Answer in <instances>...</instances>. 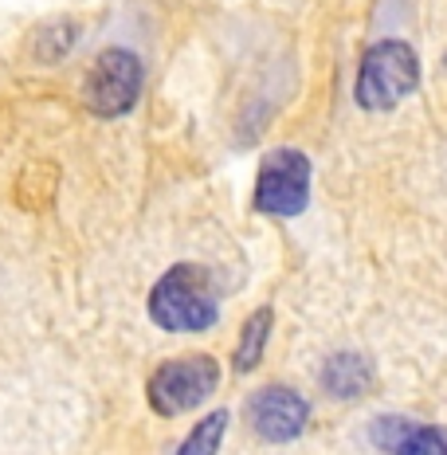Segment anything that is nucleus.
<instances>
[{"label": "nucleus", "instance_id": "1", "mask_svg": "<svg viewBox=\"0 0 447 455\" xmlns=\"http://www.w3.org/2000/svg\"><path fill=\"white\" fill-rule=\"evenodd\" d=\"M149 318L169 334H201L220 318V295L208 267L177 263L149 291Z\"/></svg>", "mask_w": 447, "mask_h": 455}, {"label": "nucleus", "instance_id": "2", "mask_svg": "<svg viewBox=\"0 0 447 455\" xmlns=\"http://www.w3.org/2000/svg\"><path fill=\"white\" fill-rule=\"evenodd\" d=\"M412 91H420V55L404 40H377L361 55L354 99L361 110H393Z\"/></svg>", "mask_w": 447, "mask_h": 455}, {"label": "nucleus", "instance_id": "3", "mask_svg": "<svg viewBox=\"0 0 447 455\" xmlns=\"http://www.w3.org/2000/svg\"><path fill=\"white\" fill-rule=\"evenodd\" d=\"M310 181H314V169L302 149L279 146L271 154H263L259 173H255V193H251L255 212L275 216V220L302 216L310 204Z\"/></svg>", "mask_w": 447, "mask_h": 455}, {"label": "nucleus", "instance_id": "4", "mask_svg": "<svg viewBox=\"0 0 447 455\" xmlns=\"http://www.w3.org/2000/svg\"><path fill=\"white\" fill-rule=\"evenodd\" d=\"M220 388V365L212 354H185L169 357L154 369L149 377V409L165 420H173L180 412H193L196 404H204L208 396Z\"/></svg>", "mask_w": 447, "mask_h": 455}, {"label": "nucleus", "instance_id": "5", "mask_svg": "<svg viewBox=\"0 0 447 455\" xmlns=\"http://www.w3.org/2000/svg\"><path fill=\"white\" fill-rule=\"evenodd\" d=\"M141 83H146V68L138 55L130 47H107L87 75L83 102L99 118H118V114L134 110V102L141 99Z\"/></svg>", "mask_w": 447, "mask_h": 455}, {"label": "nucleus", "instance_id": "6", "mask_svg": "<svg viewBox=\"0 0 447 455\" xmlns=\"http://www.w3.org/2000/svg\"><path fill=\"white\" fill-rule=\"evenodd\" d=\"M247 424L259 440L267 443H291L307 432L310 424V401L291 385H263L247 396L243 404Z\"/></svg>", "mask_w": 447, "mask_h": 455}, {"label": "nucleus", "instance_id": "7", "mask_svg": "<svg viewBox=\"0 0 447 455\" xmlns=\"http://www.w3.org/2000/svg\"><path fill=\"white\" fill-rule=\"evenodd\" d=\"M318 385L326 388L334 401H357V396H365L369 388L377 385V369L365 354H357V349H338V354H330L326 362H322Z\"/></svg>", "mask_w": 447, "mask_h": 455}, {"label": "nucleus", "instance_id": "8", "mask_svg": "<svg viewBox=\"0 0 447 455\" xmlns=\"http://www.w3.org/2000/svg\"><path fill=\"white\" fill-rule=\"evenodd\" d=\"M271 326H275L271 307H259L247 315L243 330H240V346H235V357H232L235 373H255V369H259L263 349H267V341H271Z\"/></svg>", "mask_w": 447, "mask_h": 455}, {"label": "nucleus", "instance_id": "9", "mask_svg": "<svg viewBox=\"0 0 447 455\" xmlns=\"http://www.w3.org/2000/svg\"><path fill=\"white\" fill-rule=\"evenodd\" d=\"M75 40H79V28H75L71 16H55V20H44L32 36V55L40 63H60L71 55Z\"/></svg>", "mask_w": 447, "mask_h": 455}, {"label": "nucleus", "instance_id": "10", "mask_svg": "<svg viewBox=\"0 0 447 455\" xmlns=\"http://www.w3.org/2000/svg\"><path fill=\"white\" fill-rule=\"evenodd\" d=\"M227 420H232V412H227V409H216V412L201 416V420L193 424V432H188L185 440H180L177 455H220Z\"/></svg>", "mask_w": 447, "mask_h": 455}, {"label": "nucleus", "instance_id": "11", "mask_svg": "<svg viewBox=\"0 0 447 455\" xmlns=\"http://www.w3.org/2000/svg\"><path fill=\"white\" fill-rule=\"evenodd\" d=\"M388 455H447V432L435 424H408V432Z\"/></svg>", "mask_w": 447, "mask_h": 455}]
</instances>
